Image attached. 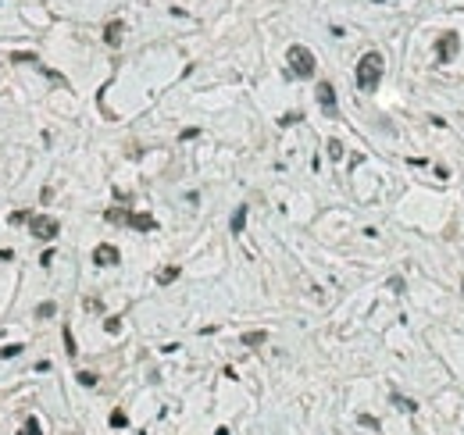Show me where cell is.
I'll return each instance as SVG.
<instances>
[{
  "label": "cell",
  "instance_id": "obj_1",
  "mask_svg": "<svg viewBox=\"0 0 464 435\" xmlns=\"http://www.w3.org/2000/svg\"><path fill=\"white\" fill-rule=\"evenodd\" d=\"M382 72H386V61H382V54H379V50H368V54L357 61V68H354L357 89H364V93L379 89V82H382Z\"/></svg>",
  "mask_w": 464,
  "mask_h": 435
},
{
  "label": "cell",
  "instance_id": "obj_2",
  "mask_svg": "<svg viewBox=\"0 0 464 435\" xmlns=\"http://www.w3.org/2000/svg\"><path fill=\"white\" fill-rule=\"evenodd\" d=\"M104 218H107L111 225H129V228H136V232H154L157 228V218L143 214V211H122V207H111Z\"/></svg>",
  "mask_w": 464,
  "mask_h": 435
},
{
  "label": "cell",
  "instance_id": "obj_3",
  "mask_svg": "<svg viewBox=\"0 0 464 435\" xmlns=\"http://www.w3.org/2000/svg\"><path fill=\"white\" fill-rule=\"evenodd\" d=\"M286 61H289V72L297 75V78H311V75H314V68H318L314 54H311L304 43H293V47L286 50Z\"/></svg>",
  "mask_w": 464,
  "mask_h": 435
},
{
  "label": "cell",
  "instance_id": "obj_4",
  "mask_svg": "<svg viewBox=\"0 0 464 435\" xmlns=\"http://www.w3.org/2000/svg\"><path fill=\"white\" fill-rule=\"evenodd\" d=\"M457 50H461V36H457V29H450V32H443L439 39H436V61H454L457 57Z\"/></svg>",
  "mask_w": 464,
  "mask_h": 435
},
{
  "label": "cell",
  "instance_id": "obj_5",
  "mask_svg": "<svg viewBox=\"0 0 464 435\" xmlns=\"http://www.w3.org/2000/svg\"><path fill=\"white\" fill-rule=\"evenodd\" d=\"M29 232L36 235V239H57V232H61V225L54 221V218H47V214H32L29 218Z\"/></svg>",
  "mask_w": 464,
  "mask_h": 435
},
{
  "label": "cell",
  "instance_id": "obj_6",
  "mask_svg": "<svg viewBox=\"0 0 464 435\" xmlns=\"http://www.w3.org/2000/svg\"><path fill=\"white\" fill-rule=\"evenodd\" d=\"M318 107L325 118H339V104H336V89L332 82H318Z\"/></svg>",
  "mask_w": 464,
  "mask_h": 435
},
{
  "label": "cell",
  "instance_id": "obj_7",
  "mask_svg": "<svg viewBox=\"0 0 464 435\" xmlns=\"http://www.w3.org/2000/svg\"><path fill=\"white\" fill-rule=\"evenodd\" d=\"M122 261V253H118V246H111V243H100L96 250H93V264L96 268H114Z\"/></svg>",
  "mask_w": 464,
  "mask_h": 435
},
{
  "label": "cell",
  "instance_id": "obj_8",
  "mask_svg": "<svg viewBox=\"0 0 464 435\" xmlns=\"http://www.w3.org/2000/svg\"><path fill=\"white\" fill-rule=\"evenodd\" d=\"M122 36H125V22H122V18H111V22L104 25V43H107V47H122Z\"/></svg>",
  "mask_w": 464,
  "mask_h": 435
},
{
  "label": "cell",
  "instance_id": "obj_9",
  "mask_svg": "<svg viewBox=\"0 0 464 435\" xmlns=\"http://www.w3.org/2000/svg\"><path fill=\"white\" fill-rule=\"evenodd\" d=\"M243 228H246V204H239V207L232 211V221H229V232H232V235H239Z\"/></svg>",
  "mask_w": 464,
  "mask_h": 435
},
{
  "label": "cell",
  "instance_id": "obj_10",
  "mask_svg": "<svg viewBox=\"0 0 464 435\" xmlns=\"http://www.w3.org/2000/svg\"><path fill=\"white\" fill-rule=\"evenodd\" d=\"M179 275H182V268H179V264H168V268H161V271H157V286H171Z\"/></svg>",
  "mask_w": 464,
  "mask_h": 435
},
{
  "label": "cell",
  "instance_id": "obj_11",
  "mask_svg": "<svg viewBox=\"0 0 464 435\" xmlns=\"http://www.w3.org/2000/svg\"><path fill=\"white\" fill-rule=\"evenodd\" d=\"M61 339H65V353H68V357H75V353H79V346H75V335H72V328H68V325H65Z\"/></svg>",
  "mask_w": 464,
  "mask_h": 435
},
{
  "label": "cell",
  "instance_id": "obj_12",
  "mask_svg": "<svg viewBox=\"0 0 464 435\" xmlns=\"http://www.w3.org/2000/svg\"><path fill=\"white\" fill-rule=\"evenodd\" d=\"M40 72L47 75V78H50L54 86H61V89H68V78H65V75H61V72H54V68H40Z\"/></svg>",
  "mask_w": 464,
  "mask_h": 435
},
{
  "label": "cell",
  "instance_id": "obj_13",
  "mask_svg": "<svg viewBox=\"0 0 464 435\" xmlns=\"http://www.w3.org/2000/svg\"><path fill=\"white\" fill-rule=\"evenodd\" d=\"M243 343H246V346H261V343H268V332H246Z\"/></svg>",
  "mask_w": 464,
  "mask_h": 435
},
{
  "label": "cell",
  "instance_id": "obj_14",
  "mask_svg": "<svg viewBox=\"0 0 464 435\" xmlns=\"http://www.w3.org/2000/svg\"><path fill=\"white\" fill-rule=\"evenodd\" d=\"M297 122H304V114H300V111H289V114H282V118H279V125H282V129H286V125H297Z\"/></svg>",
  "mask_w": 464,
  "mask_h": 435
},
{
  "label": "cell",
  "instance_id": "obj_15",
  "mask_svg": "<svg viewBox=\"0 0 464 435\" xmlns=\"http://www.w3.org/2000/svg\"><path fill=\"white\" fill-rule=\"evenodd\" d=\"M36 314H40V318H54V314H57V303H50V300H47V303H40V307H36Z\"/></svg>",
  "mask_w": 464,
  "mask_h": 435
},
{
  "label": "cell",
  "instance_id": "obj_16",
  "mask_svg": "<svg viewBox=\"0 0 464 435\" xmlns=\"http://www.w3.org/2000/svg\"><path fill=\"white\" fill-rule=\"evenodd\" d=\"M125 425H129L125 410H111V428H125Z\"/></svg>",
  "mask_w": 464,
  "mask_h": 435
},
{
  "label": "cell",
  "instance_id": "obj_17",
  "mask_svg": "<svg viewBox=\"0 0 464 435\" xmlns=\"http://www.w3.org/2000/svg\"><path fill=\"white\" fill-rule=\"evenodd\" d=\"M79 385L93 389V385H96V374H93V371H79Z\"/></svg>",
  "mask_w": 464,
  "mask_h": 435
},
{
  "label": "cell",
  "instance_id": "obj_18",
  "mask_svg": "<svg viewBox=\"0 0 464 435\" xmlns=\"http://www.w3.org/2000/svg\"><path fill=\"white\" fill-rule=\"evenodd\" d=\"M328 157H332V161L343 157V143H339V140H328Z\"/></svg>",
  "mask_w": 464,
  "mask_h": 435
},
{
  "label": "cell",
  "instance_id": "obj_19",
  "mask_svg": "<svg viewBox=\"0 0 464 435\" xmlns=\"http://www.w3.org/2000/svg\"><path fill=\"white\" fill-rule=\"evenodd\" d=\"M29 218H32V211H14V214L7 218V221H11V225H25Z\"/></svg>",
  "mask_w": 464,
  "mask_h": 435
},
{
  "label": "cell",
  "instance_id": "obj_20",
  "mask_svg": "<svg viewBox=\"0 0 464 435\" xmlns=\"http://www.w3.org/2000/svg\"><path fill=\"white\" fill-rule=\"evenodd\" d=\"M11 61L25 65V61H36V54H29V50H14V54H11Z\"/></svg>",
  "mask_w": 464,
  "mask_h": 435
},
{
  "label": "cell",
  "instance_id": "obj_21",
  "mask_svg": "<svg viewBox=\"0 0 464 435\" xmlns=\"http://www.w3.org/2000/svg\"><path fill=\"white\" fill-rule=\"evenodd\" d=\"M22 350H25L22 343H11V346H4V350H0V357H18Z\"/></svg>",
  "mask_w": 464,
  "mask_h": 435
},
{
  "label": "cell",
  "instance_id": "obj_22",
  "mask_svg": "<svg viewBox=\"0 0 464 435\" xmlns=\"http://www.w3.org/2000/svg\"><path fill=\"white\" fill-rule=\"evenodd\" d=\"M25 435H43V428H40V421H36V418H29V421H25Z\"/></svg>",
  "mask_w": 464,
  "mask_h": 435
},
{
  "label": "cell",
  "instance_id": "obj_23",
  "mask_svg": "<svg viewBox=\"0 0 464 435\" xmlns=\"http://www.w3.org/2000/svg\"><path fill=\"white\" fill-rule=\"evenodd\" d=\"M104 328H107L111 335H114V332H122V318H107V321H104Z\"/></svg>",
  "mask_w": 464,
  "mask_h": 435
},
{
  "label": "cell",
  "instance_id": "obj_24",
  "mask_svg": "<svg viewBox=\"0 0 464 435\" xmlns=\"http://www.w3.org/2000/svg\"><path fill=\"white\" fill-rule=\"evenodd\" d=\"M393 403H396V407H400V410H414V403H411V400H407V396H393Z\"/></svg>",
  "mask_w": 464,
  "mask_h": 435
},
{
  "label": "cell",
  "instance_id": "obj_25",
  "mask_svg": "<svg viewBox=\"0 0 464 435\" xmlns=\"http://www.w3.org/2000/svg\"><path fill=\"white\" fill-rule=\"evenodd\" d=\"M361 425H364V428H379V421H375L372 414H361Z\"/></svg>",
  "mask_w": 464,
  "mask_h": 435
},
{
  "label": "cell",
  "instance_id": "obj_26",
  "mask_svg": "<svg viewBox=\"0 0 464 435\" xmlns=\"http://www.w3.org/2000/svg\"><path fill=\"white\" fill-rule=\"evenodd\" d=\"M40 264H43V268H50V264H54V250H47V253L40 257Z\"/></svg>",
  "mask_w": 464,
  "mask_h": 435
},
{
  "label": "cell",
  "instance_id": "obj_27",
  "mask_svg": "<svg viewBox=\"0 0 464 435\" xmlns=\"http://www.w3.org/2000/svg\"><path fill=\"white\" fill-rule=\"evenodd\" d=\"M375 4H386V0H375Z\"/></svg>",
  "mask_w": 464,
  "mask_h": 435
}]
</instances>
